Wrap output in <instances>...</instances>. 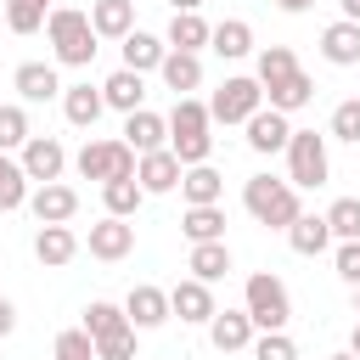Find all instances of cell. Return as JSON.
<instances>
[{"label":"cell","instance_id":"obj_1","mask_svg":"<svg viewBox=\"0 0 360 360\" xmlns=\"http://www.w3.org/2000/svg\"><path fill=\"white\" fill-rule=\"evenodd\" d=\"M45 39H51L56 68H90V56H96V28H90V11H79V6H51Z\"/></svg>","mask_w":360,"mask_h":360},{"label":"cell","instance_id":"obj_2","mask_svg":"<svg viewBox=\"0 0 360 360\" xmlns=\"http://www.w3.org/2000/svg\"><path fill=\"white\" fill-rule=\"evenodd\" d=\"M214 118H208V101H197V96H174V112H169V152L186 163V169H197V163H208V152H214Z\"/></svg>","mask_w":360,"mask_h":360},{"label":"cell","instance_id":"obj_3","mask_svg":"<svg viewBox=\"0 0 360 360\" xmlns=\"http://www.w3.org/2000/svg\"><path fill=\"white\" fill-rule=\"evenodd\" d=\"M242 208H248L259 225H270V231H287V225L304 214V202H298V186H292V180H270V174H253V180H242Z\"/></svg>","mask_w":360,"mask_h":360},{"label":"cell","instance_id":"obj_4","mask_svg":"<svg viewBox=\"0 0 360 360\" xmlns=\"http://www.w3.org/2000/svg\"><path fill=\"white\" fill-rule=\"evenodd\" d=\"M242 309H248V321H253L259 332H287V321H292L287 281H281L276 270H253L248 287H242Z\"/></svg>","mask_w":360,"mask_h":360},{"label":"cell","instance_id":"obj_5","mask_svg":"<svg viewBox=\"0 0 360 360\" xmlns=\"http://www.w3.org/2000/svg\"><path fill=\"white\" fill-rule=\"evenodd\" d=\"M135 163H141V158H135L129 141H101V135L73 152L79 180H101V186H107V180H135Z\"/></svg>","mask_w":360,"mask_h":360},{"label":"cell","instance_id":"obj_6","mask_svg":"<svg viewBox=\"0 0 360 360\" xmlns=\"http://www.w3.org/2000/svg\"><path fill=\"white\" fill-rule=\"evenodd\" d=\"M326 174H332L326 135H315V129H292V141H287V180L304 191V186H326Z\"/></svg>","mask_w":360,"mask_h":360},{"label":"cell","instance_id":"obj_7","mask_svg":"<svg viewBox=\"0 0 360 360\" xmlns=\"http://www.w3.org/2000/svg\"><path fill=\"white\" fill-rule=\"evenodd\" d=\"M259 107H264V84L248 79V73L225 79V84L208 96V118H214V124H248Z\"/></svg>","mask_w":360,"mask_h":360},{"label":"cell","instance_id":"obj_8","mask_svg":"<svg viewBox=\"0 0 360 360\" xmlns=\"http://www.w3.org/2000/svg\"><path fill=\"white\" fill-rule=\"evenodd\" d=\"M17 163H22V174H28L34 186H51V180H62V169H68V146H62L56 135H34V141L17 152Z\"/></svg>","mask_w":360,"mask_h":360},{"label":"cell","instance_id":"obj_9","mask_svg":"<svg viewBox=\"0 0 360 360\" xmlns=\"http://www.w3.org/2000/svg\"><path fill=\"white\" fill-rule=\"evenodd\" d=\"M169 309H174L186 326H208V321L219 315L214 287H208V281H197V276H186V281H174V287H169Z\"/></svg>","mask_w":360,"mask_h":360},{"label":"cell","instance_id":"obj_10","mask_svg":"<svg viewBox=\"0 0 360 360\" xmlns=\"http://www.w3.org/2000/svg\"><path fill=\"white\" fill-rule=\"evenodd\" d=\"M11 84H17V96H22V107H39V101H62V73H56V62H22L17 73H11Z\"/></svg>","mask_w":360,"mask_h":360},{"label":"cell","instance_id":"obj_11","mask_svg":"<svg viewBox=\"0 0 360 360\" xmlns=\"http://www.w3.org/2000/svg\"><path fill=\"white\" fill-rule=\"evenodd\" d=\"M124 315H129V326H135V332H158L163 321H174V309H169V292H163V287H152V281L129 287V298H124Z\"/></svg>","mask_w":360,"mask_h":360},{"label":"cell","instance_id":"obj_12","mask_svg":"<svg viewBox=\"0 0 360 360\" xmlns=\"http://www.w3.org/2000/svg\"><path fill=\"white\" fill-rule=\"evenodd\" d=\"M28 214H34L39 225H68V219L79 214V191H73L68 180H51V186H34V197H28Z\"/></svg>","mask_w":360,"mask_h":360},{"label":"cell","instance_id":"obj_13","mask_svg":"<svg viewBox=\"0 0 360 360\" xmlns=\"http://www.w3.org/2000/svg\"><path fill=\"white\" fill-rule=\"evenodd\" d=\"M248 146L259 152V158H270V152H287V141H292V124H287V112H276V107H259L248 124Z\"/></svg>","mask_w":360,"mask_h":360},{"label":"cell","instance_id":"obj_14","mask_svg":"<svg viewBox=\"0 0 360 360\" xmlns=\"http://www.w3.org/2000/svg\"><path fill=\"white\" fill-rule=\"evenodd\" d=\"M135 253V225L129 219H96L90 225V259H107V264H118V259H129Z\"/></svg>","mask_w":360,"mask_h":360},{"label":"cell","instance_id":"obj_15","mask_svg":"<svg viewBox=\"0 0 360 360\" xmlns=\"http://www.w3.org/2000/svg\"><path fill=\"white\" fill-rule=\"evenodd\" d=\"M180 174H186V163L163 146V152H146L141 163H135V180H141V191L146 197H163V191H174L180 186Z\"/></svg>","mask_w":360,"mask_h":360},{"label":"cell","instance_id":"obj_16","mask_svg":"<svg viewBox=\"0 0 360 360\" xmlns=\"http://www.w3.org/2000/svg\"><path fill=\"white\" fill-rule=\"evenodd\" d=\"M101 101L112 107V112H141L146 107V73H129V68H118V73H107L101 79Z\"/></svg>","mask_w":360,"mask_h":360},{"label":"cell","instance_id":"obj_17","mask_svg":"<svg viewBox=\"0 0 360 360\" xmlns=\"http://www.w3.org/2000/svg\"><path fill=\"white\" fill-rule=\"evenodd\" d=\"M124 141L135 146V158L163 152V146H169V118H163V112H152V107H141V112H129V118H124Z\"/></svg>","mask_w":360,"mask_h":360},{"label":"cell","instance_id":"obj_18","mask_svg":"<svg viewBox=\"0 0 360 360\" xmlns=\"http://www.w3.org/2000/svg\"><path fill=\"white\" fill-rule=\"evenodd\" d=\"M34 259H39L45 270L73 264V259H79V236H73V225H39V231H34Z\"/></svg>","mask_w":360,"mask_h":360},{"label":"cell","instance_id":"obj_19","mask_svg":"<svg viewBox=\"0 0 360 360\" xmlns=\"http://www.w3.org/2000/svg\"><path fill=\"white\" fill-rule=\"evenodd\" d=\"M253 321H248V309H219L214 321H208V343L219 349V354H236V349H253Z\"/></svg>","mask_w":360,"mask_h":360},{"label":"cell","instance_id":"obj_20","mask_svg":"<svg viewBox=\"0 0 360 360\" xmlns=\"http://www.w3.org/2000/svg\"><path fill=\"white\" fill-rule=\"evenodd\" d=\"M90 28L96 39H129L135 34V0H90Z\"/></svg>","mask_w":360,"mask_h":360},{"label":"cell","instance_id":"obj_21","mask_svg":"<svg viewBox=\"0 0 360 360\" xmlns=\"http://www.w3.org/2000/svg\"><path fill=\"white\" fill-rule=\"evenodd\" d=\"M321 56L332 68H360V22H326L321 28Z\"/></svg>","mask_w":360,"mask_h":360},{"label":"cell","instance_id":"obj_22","mask_svg":"<svg viewBox=\"0 0 360 360\" xmlns=\"http://www.w3.org/2000/svg\"><path fill=\"white\" fill-rule=\"evenodd\" d=\"M163 39H169V51H191V56H202L208 39H214V22H202V11H174Z\"/></svg>","mask_w":360,"mask_h":360},{"label":"cell","instance_id":"obj_23","mask_svg":"<svg viewBox=\"0 0 360 360\" xmlns=\"http://www.w3.org/2000/svg\"><path fill=\"white\" fill-rule=\"evenodd\" d=\"M101 112H107L101 84H68V90H62V118H68L73 129H96Z\"/></svg>","mask_w":360,"mask_h":360},{"label":"cell","instance_id":"obj_24","mask_svg":"<svg viewBox=\"0 0 360 360\" xmlns=\"http://www.w3.org/2000/svg\"><path fill=\"white\" fill-rule=\"evenodd\" d=\"M287 248L304 253V259H321V253L332 248V225H326V214H298V219L287 225Z\"/></svg>","mask_w":360,"mask_h":360},{"label":"cell","instance_id":"obj_25","mask_svg":"<svg viewBox=\"0 0 360 360\" xmlns=\"http://www.w3.org/2000/svg\"><path fill=\"white\" fill-rule=\"evenodd\" d=\"M208 51H214V56H225V62H242V56H253V22H248V17H225V22H214V39H208Z\"/></svg>","mask_w":360,"mask_h":360},{"label":"cell","instance_id":"obj_26","mask_svg":"<svg viewBox=\"0 0 360 360\" xmlns=\"http://www.w3.org/2000/svg\"><path fill=\"white\" fill-rule=\"evenodd\" d=\"M163 56H169V39H158V34H146V28H135V34L124 39V68H129V73H158Z\"/></svg>","mask_w":360,"mask_h":360},{"label":"cell","instance_id":"obj_27","mask_svg":"<svg viewBox=\"0 0 360 360\" xmlns=\"http://www.w3.org/2000/svg\"><path fill=\"white\" fill-rule=\"evenodd\" d=\"M309 101H315V79H309L304 68H298V73H287L281 84H270V90H264V107H276V112H287V118H292L298 107H309Z\"/></svg>","mask_w":360,"mask_h":360},{"label":"cell","instance_id":"obj_28","mask_svg":"<svg viewBox=\"0 0 360 360\" xmlns=\"http://www.w3.org/2000/svg\"><path fill=\"white\" fill-rule=\"evenodd\" d=\"M180 191H186V208H208V202L225 197V174L214 163H197V169L180 174Z\"/></svg>","mask_w":360,"mask_h":360},{"label":"cell","instance_id":"obj_29","mask_svg":"<svg viewBox=\"0 0 360 360\" xmlns=\"http://www.w3.org/2000/svg\"><path fill=\"white\" fill-rule=\"evenodd\" d=\"M28 197H34V180L22 174V163H17L11 152H0V214L28 208Z\"/></svg>","mask_w":360,"mask_h":360},{"label":"cell","instance_id":"obj_30","mask_svg":"<svg viewBox=\"0 0 360 360\" xmlns=\"http://www.w3.org/2000/svg\"><path fill=\"white\" fill-rule=\"evenodd\" d=\"M158 73H163V84H169L174 96H191V90L202 84V56H191V51H169Z\"/></svg>","mask_w":360,"mask_h":360},{"label":"cell","instance_id":"obj_31","mask_svg":"<svg viewBox=\"0 0 360 360\" xmlns=\"http://www.w3.org/2000/svg\"><path fill=\"white\" fill-rule=\"evenodd\" d=\"M180 231H186V242H225V208H219V202L186 208V214H180Z\"/></svg>","mask_w":360,"mask_h":360},{"label":"cell","instance_id":"obj_32","mask_svg":"<svg viewBox=\"0 0 360 360\" xmlns=\"http://www.w3.org/2000/svg\"><path fill=\"white\" fill-rule=\"evenodd\" d=\"M186 270H191L197 281H208V287H214V281L231 270V248H225V242H191V259H186Z\"/></svg>","mask_w":360,"mask_h":360},{"label":"cell","instance_id":"obj_33","mask_svg":"<svg viewBox=\"0 0 360 360\" xmlns=\"http://www.w3.org/2000/svg\"><path fill=\"white\" fill-rule=\"evenodd\" d=\"M28 141H34L28 107H22V101H0V152H22Z\"/></svg>","mask_w":360,"mask_h":360},{"label":"cell","instance_id":"obj_34","mask_svg":"<svg viewBox=\"0 0 360 360\" xmlns=\"http://www.w3.org/2000/svg\"><path fill=\"white\" fill-rule=\"evenodd\" d=\"M287 73H298V56H292V45H264V51H259V62H253V79L270 90V84H281Z\"/></svg>","mask_w":360,"mask_h":360},{"label":"cell","instance_id":"obj_35","mask_svg":"<svg viewBox=\"0 0 360 360\" xmlns=\"http://www.w3.org/2000/svg\"><path fill=\"white\" fill-rule=\"evenodd\" d=\"M101 202H107L112 219H135L141 202H146V191H141V180H107L101 186Z\"/></svg>","mask_w":360,"mask_h":360},{"label":"cell","instance_id":"obj_36","mask_svg":"<svg viewBox=\"0 0 360 360\" xmlns=\"http://www.w3.org/2000/svg\"><path fill=\"white\" fill-rule=\"evenodd\" d=\"M90 338H112V332H124L129 326V315H124V304H107V298H90L84 304V321H79Z\"/></svg>","mask_w":360,"mask_h":360},{"label":"cell","instance_id":"obj_37","mask_svg":"<svg viewBox=\"0 0 360 360\" xmlns=\"http://www.w3.org/2000/svg\"><path fill=\"white\" fill-rule=\"evenodd\" d=\"M326 225H332V242H360V197H338L326 208Z\"/></svg>","mask_w":360,"mask_h":360},{"label":"cell","instance_id":"obj_38","mask_svg":"<svg viewBox=\"0 0 360 360\" xmlns=\"http://www.w3.org/2000/svg\"><path fill=\"white\" fill-rule=\"evenodd\" d=\"M51 360H96V338H90L84 326H68V332H56Z\"/></svg>","mask_w":360,"mask_h":360},{"label":"cell","instance_id":"obj_39","mask_svg":"<svg viewBox=\"0 0 360 360\" xmlns=\"http://www.w3.org/2000/svg\"><path fill=\"white\" fill-rule=\"evenodd\" d=\"M45 17H51L45 6H28V0H6V28H11V34H39V28H45Z\"/></svg>","mask_w":360,"mask_h":360},{"label":"cell","instance_id":"obj_40","mask_svg":"<svg viewBox=\"0 0 360 360\" xmlns=\"http://www.w3.org/2000/svg\"><path fill=\"white\" fill-rule=\"evenodd\" d=\"M326 135H332V141H360V96H349V101H338V107H332Z\"/></svg>","mask_w":360,"mask_h":360},{"label":"cell","instance_id":"obj_41","mask_svg":"<svg viewBox=\"0 0 360 360\" xmlns=\"http://www.w3.org/2000/svg\"><path fill=\"white\" fill-rule=\"evenodd\" d=\"M253 360H298V343L287 332H259L253 338Z\"/></svg>","mask_w":360,"mask_h":360},{"label":"cell","instance_id":"obj_42","mask_svg":"<svg viewBox=\"0 0 360 360\" xmlns=\"http://www.w3.org/2000/svg\"><path fill=\"white\" fill-rule=\"evenodd\" d=\"M96 360H135V326H124L112 338H96Z\"/></svg>","mask_w":360,"mask_h":360},{"label":"cell","instance_id":"obj_43","mask_svg":"<svg viewBox=\"0 0 360 360\" xmlns=\"http://www.w3.org/2000/svg\"><path fill=\"white\" fill-rule=\"evenodd\" d=\"M332 264H338V276H343L349 287H360V242H338Z\"/></svg>","mask_w":360,"mask_h":360},{"label":"cell","instance_id":"obj_44","mask_svg":"<svg viewBox=\"0 0 360 360\" xmlns=\"http://www.w3.org/2000/svg\"><path fill=\"white\" fill-rule=\"evenodd\" d=\"M11 332H17V304L0 298V338H11Z\"/></svg>","mask_w":360,"mask_h":360},{"label":"cell","instance_id":"obj_45","mask_svg":"<svg viewBox=\"0 0 360 360\" xmlns=\"http://www.w3.org/2000/svg\"><path fill=\"white\" fill-rule=\"evenodd\" d=\"M343 6V22H360V0H338Z\"/></svg>","mask_w":360,"mask_h":360},{"label":"cell","instance_id":"obj_46","mask_svg":"<svg viewBox=\"0 0 360 360\" xmlns=\"http://www.w3.org/2000/svg\"><path fill=\"white\" fill-rule=\"evenodd\" d=\"M276 6H281V11H292V17H298V11H309V6H315V0H276Z\"/></svg>","mask_w":360,"mask_h":360},{"label":"cell","instance_id":"obj_47","mask_svg":"<svg viewBox=\"0 0 360 360\" xmlns=\"http://www.w3.org/2000/svg\"><path fill=\"white\" fill-rule=\"evenodd\" d=\"M174 11H202V0H169Z\"/></svg>","mask_w":360,"mask_h":360},{"label":"cell","instance_id":"obj_48","mask_svg":"<svg viewBox=\"0 0 360 360\" xmlns=\"http://www.w3.org/2000/svg\"><path fill=\"white\" fill-rule=\"evenodd\" d=\"M349 354H360V321H354V332H349Z\"/></svg>","mask_w":360,"mask_h":360},{"label":"cell","instance_id":"obj_49","mask_svg":"<svg viewBox=\"0 0 360 360\" xmlns=\"http://www.w3.org/2000/svg\"><path fill=\"white\" fill-rule=\"evenodd\" d=\"M326 360H360V354H349V349H343V354H326Z\"/></svg>","mask_w":360,"mask_h":360},{"label":"cell","instance_id":"obj_50","mask_svg":"<svg viewBox=\"0 0 360 360\" xmlns=\"http://www.w3.org/2000/svg\"><path fill=\"white\" fill-rule=\"evenodd\" d=\"M354 315H360V287H354Z\"/></svg>","mask_w":360,"mask_h":360},{"label":"cell","instance_id":"obj_51","mask_svg":"<svg viewBox=\"0 0 360 360\" xmlns=\"http://www.w3.org/2000/svg\"><path fill=\"white\" fill-rule=\"evenodd\" d=\"M28 6H45V0H28ZM45 11H51V6H45Z\"/></svg>","mask_w":360,"mask_h":360}]
</instances>
